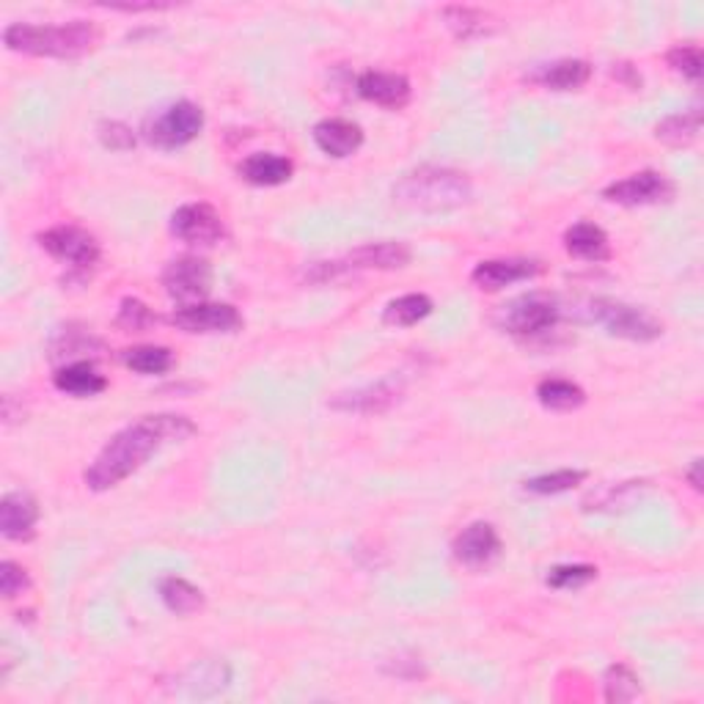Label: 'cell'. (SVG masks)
<instances>
[{"mask_svg": "<svg viewBox=\"0 0 704 704\" xmlns=\"http://www.w3.org/2000/svg\"><path fill=\"white\" fill-rule=\"evenodd\" d=\"M430 314H432L430 297L413 292V295H402V297H397V301H391L383 311V322L394 327H410Z\"/></svg>", "mask_w": 704, "mask_h": 704, "instance_id": "f1b7e54d", "label": "cell"}, {"mask_svg": "<svg viewBox=\"0 0 704 704\" xmlns=\"http://www.w3.org/2000/svg\"><path fill=\"white\" fill-rule=\"evenodd\" d=\"M39 245L58 262L88 270L99 262V243L80 226H52L39 234Z\"/></svg>", "mask_w": 704, "mask_h": 704, "instance_id": "9c48e42d", "label": "cell"}, {"mask_svg": "<svg viewBox=\"0 0 704 704\" xmlns=\"http://www.w3.org/2000/svg\"><path fill=\"white\" fill-rule=\"evenodd\" d=\"M204 130V110L190 99L168 105L160 114L149 116L144 125V135L151 146L163 151H174L196 140Z\"/></svg>", "mask_w": 704, "mask_h": 704, "instance_id": "8992f818", "label": "cell"}, {"mask_svg": "<svg viewBox=\"0 0 704 704\" xmlns=\"http://www.w3.org/2000/svg\"><path fill=\"white\" fill-rule=\"evenodd\" d=\"M314 144L325 151L327 157H352L363 144V130L350 119H322L320 125H314Z\"/></svg>", "mask_w": 704, "mask_h": 704, "instance_id": "e0dca14e", "label": "cell"}, {"mask_svg": "<svg viewBox=\"0 0 704 704\" xmlns=\"http://www.w3.org/2000/svg\"><path fill=\"white\" fill-rule=\"evenodd\" d=\"M237 174L256 187H275L292 179L295 163L284 155H275V151H256V155H248L239 163Z\"/></svg>", "mask_w": 704, "mask_h": 704, "instance_id": "ac0fdd59", "label": "cell"}, {"mask_svg": "<svg viewBox=\"0 0 704 704\" xmlns=\"http://www.w3.org/2000/svg\"><path fill=\"white\" fill-rule=\"evenodd\" d=\"M565 248L567 254L575 260L584 262H606L612 256V243H608V234L603 232L597 223L580 221L573 223L565 232Z\"/></svg>", "mask_w": 704, "mask_h": 704, "instance_id": "44dd1931", "label": "cell"}, {"mask_svg": "<svg viewBox=\"0 0 704 704\" xmlns=\"http://www.w3.org/2000/svg\"><path fill=\"white\" fill-rule=\"evenodd\" d=\"M28 586H31V578H28L26 567H20L17 561H3V565H0V595H3L6 600H14V597L22 595Z\"/></svg>", "mask_w": 704, "mask_h": 704, "instance_id": "8d00e7d4", "label": "cell"}, {"mask_svg": "<svg viewBox=\"0 0 704 704\" xmlns=\"http://www.w3.org/2000/svg\"><path fill=\"white\" fill-rule=\"evenodd\" d=\"M537 399L542 408L556 410V413H567V410H578L586 402V391L578 383L565 378H548L537 385Z\"/></svg>", "mask_w": 704, "mask_h": 704, "instance_id": "4316f807", "label": "cell"}, {"mask_svg": "<svg viewBox=\"0 0 704 704\" xmlns=\"http://www.w3.org/2000/svg\"><path fill=\"white\" fill-rule=\"evenodd\" d=\"M160 600L166 603V608L172 614L190 616L204 608V591L198 586H193L190 580L168 575V578L160 580Z\"/></svg>", "mask_w": 704, "mask_h": 704, "instance_id": "484cf974", "label": "cell"}, {"mask_svg": "<svg viewBox=\"0 0 704 704\" xmlns=\"http://www.w3.org/2000/svg\"><path fill=\"white\" fill-rule=\"evenodd\" d=\"M603 688H606V702L622 704V702H633L642 696V679L625 663H614L606 672V679H603Z\"/></svg>", "mask_w": 704, "mask_h": 704, "instance_id": "4dcf8cb0", "label": "cell"}, {"mask_svg": "<svg viewBox=\"0 0 704 704\" xmlns=\"http://www.w3.org/2000/svg\"><path fill=\"white\" fill-rule=\"evenodd\" d=\"M404 394V383L397 378H383L372 385H361V389L344 391L331 399L333 410L342 413H358V415H380L391 410Z\"/></svg>", "mask_w": 704, "mask_h": 704, "instance_id": "7c38bea8", "label": "cell"}, {"mask_svg": "<svg viewBox=\"0 0 704 704\" xmlns=\"http://www.w3.org/2000/svg\"><path fill=\"white\" fill-rule=\"evenodd\" d=\"M358 97H363L366 102L380 105V108H389V110H399L410 102V80L404 75L397 72H380V69H369L358 78L355 84Z\"/></svg>", "mask_w": 704, "mask_h": 704, "instance_id": "5bb4252c", "label": "cell"}, {"mask_svg": "<svg viewBox=\"0 0 704 704\" xmlns=\"http://www.w3.org/2000/svg\"><path fill=\"white\" fill-rule=\"evenodd\" d=\"M121 361L138 374H166L174 366V352L157 344H140V348L121 352Z\"/></svg>", "mask_w": 704, "mask_h": 704, "instance_id": "f546056e", "label": "cell"}, {"mask_svg": "<svg viewBox=\"0 0 704 704\" xmlns=\"http://www.w3.org/2000/svg\"><path fill=\"white\" fill-rule=\"evenodd\" d=\"M228 679H232V668H228L223 661L196 663V666H190L185 674H182V683L187 685V691H190L193 696L221 694V691L228 685Z\"/></svg>", "mask_w": 704, "mask_h": 704, "instance_id": "d4e9b609", "label": "cell"}, {"mask_svg": "<svg viewBox=\"0 0 704 704\" xmlns=\"http://www.w3.org/2000/svg\"><path fill=\"white\" fill-rule=\"evenodd\" d=\"M647 487L649 482H642V479L606 485L586 498L584 509L586 512H616V509H627L636 498H642V492L647 490Z\"/></svg>", "mask_w": 704, "mask_h": 704, "instance_id": "603a6c76", "label": "cell"}, {"mask_svg": "<svg viewBox=\"0 0 704 704\" xmlns=\"http://www.w3.org/2000/svg\"><path fill=\"white\" fill-rule=\"evenodd\" d=\"M666 61H668V67H672L674 72L683 75V78L694 80V84H700L702 80V69H704L702 47H696V45L672 47L666 56Z\"/></svg>", "mask_w": 704, "mask_h": 704, "instance_id": "d6a6232c", "label": "cell"}, {"mask_svg": "<svg viewBox=\"0 0 704 704\" xmlns=\"http://www.w3.org/2000/svg\"><path fill=\"white\" fill-rule=\"evenodd\" d=\"M688 479H691V485H694V490H702V460H694V466H691V471H688Z\"/></svg>", "mask_w": 704, "mask_h": 704, "instance_id": "74e56055", "label": "cell"}, {"mask_svg": "<svg viewBox=\"0 0 704 704\" xmlns=\"http://www.w3.org/2000/svg\"><path fill=\"white\" fill-rule=\"evenodd\" d=\"M584 316L595 325L606 327L612 336L630 339V342H655L663 336V322L658 316L649 314L647 309L612 301V297H595L586 303Z\"/></svg>", "mask_w": 704, "mask_h": 704, "instance_id": "5b68a950", "label": "cell"}, {"mask_svg": "<svg viewBox=\"0 0 704 704\" xmlns=\"http://www.w3.org/2000/svg\"><path fill=\"white\" fill-rule=\"evenodd\" d=\"M440 17H443L446 26L454 31V37L460 39L485 37V33H490L498 22L490 11L473 9V6H446V9L440 11Z\"/></svg>", "mask_w": 704, "mask_h": 704, "instance_id": "cb8c5ba5", "label": "cell"}, {"mask_svg": "<svg viewBox=\"0 0 704 704\" xmlns=\"http://www.w3.org/2000/svg\"><path fill=\"white\" fill-rule=\"evenodd\" d=\"M413 260L410 245L394 243V239H383V243H369L355 248L348 256L350 267L358 270H402Z\"/></svg>", "mask_w": 704, "mask_h": 704, "instance_id": "ffe728a7", "label": "cell"}, {"mask_svg": "<svg viewBox=\"0 0 704 704\" xmlns=\"http://www.w3.org/2000/svg\"><path fill=\"white\" fill-rule=\"evenodd\" d=\"M677 193L674 182L661 172H638L627 179L612 182L603 190V198L619 207H655V204H668Z\"/></svg>", "mask_w": 704, "mask_h": 704, "instance_id": "ba28073f", "label": "cell"}, {"mask_svg": "<svg viewBox=\"0 0 704 704\" xmlns=\"http://www.w3.org/2000/svg\"><path fill=\"white\" fill-rule=\"evenodd\" d=\"M172 325L185 333H237L243 327V316L228 303H193V306H182L172 314Z\"/></svg>", "mask_w": 704, "mask_h": 704, "instance_id": "8fae6325", "label": "cell"}, {"mask_svg": "<svg viewBox=\"0 0 704 704\" xmlns=\"http://www.w3.org/2000/svg\"><path fill=\"white\" fill-rule=\"evenodd\" d=\"M542 264L534 260H487L473 267L471 281L482 292H501L507 286L539 275Z\"/></svg>", "mask_w": 704, "mask_h": 704, "instance_id": "2e32d148", "label": "cell"}, {"mask_svg": "<svg viewBox=\"0 0 704 704\" xmlns=\"http://www.w3.org/2000/svg\"><path fill=\"white\" fill-rule=\"evenodd\" d=\"M97 133L105 149H110V151H130L135 146V133L125 125V121H114V119L102 121Z\"/></svg>", "mask_w": 704, "mask_h": 704, "instance_id": "d590c367", "label": "cell"}, {"mask_svg": "<svg viewBox=\"0 0 704 704\" xmlns=\"http://www.w3.org/2000/svg\"><path fill=\"white\" fill-rule=\"evenodd\" d=\"M193 432H196V424L176 413L144 415V419L133 421L125 430L116 432L94 457L91 466L86 468V487L94 492H105L121 485L135 471H140L157 451L166 449L168 443L190 438Z\"/></svg>", "mask_w": 704, "mask_h": 704, "instance_id": "6da1fadb", "label": "cell"}, {"mask_svg": "<svg viewBox=\"0 0 704 704\" xmlns=\"http://www.w3.org/2000/svg\"><path fill=\"white\" fill-rule=\"evenodd\" d=\"M597 578V567L591 565H559L548 573V586L554 589H580Z\"/></svg>", "mask_w": 704, "mask_h": 704, "instance_id": "836d02e7", "label": "cell"}, {"mask_svg": "<svg viewBox=\"0 0 704 704\" xmlns=\"http://www.w3.org/2000/svg\"><path fill=\"white\" fill-rule=\"evenodd\" d=\"M52 383H56V389L61 391V394L78 397V399L97 397L108 389V380H105L102 374L94 369V363H88V361H75V363H67V366H61L56 372V378H52Z\"/></svg>", "mask_w": 704, "mask_h": 704, "instance_id": "7402d4cb", "label": "cell"}, {"mask_svg": "<svg viewBox=\"0 0 704 704\" xmlns=\"http://www.w3.org/2000/svg\"><path fill=\"white\" fill-rule=\"evenodd\" d=\"M172 234L187 245L209 248L223 237V218L218 209L204 202L182 204L172 215Z\"/></svg>", "mask_w": 704, "mask_h": 704, "instance_id": "30bf717a", "label": "cell"}, {"mask_svg": "<svg viewBox=\"0 0 704 704\" xmlns=\"http://www.w3.org/2000/svg\"><path fill=\"white\" fill-rule=\"evenodd\" d=\"M213 264L193 254L168 262V267L163 270V286H166L168 297L182 306L204 303V297L213 292Z\"/></svg>", "mask_w": 704, "mask_h": 704, "instance_id": "52a82bcc", "label": "cell"}, {"mask_svg": "<svg viewBox=\"0 0 704 704\" xmlns=\"http://www.w3.org/2000/svg\"><path fill=\"white\" fill-rule=\"evenodd\" d=\"M702 130V110L691 108L683 114L666 116L658 127H655V138L663 140L666 146H688L691 140H696V135Z\"/></svg>", "mask_w": 704, "mask_h": 704, "instance_id": "83f0119b", "label": "cell"}, {"mask_svg": "<svg viewBox=\"0 0 704 704\" xmlns=\"http://www.w3.org/2000/svg\"><path fill=\"white\" fill-rule=\"evenodd\" d=\"M591 78V63L580 61V58H559L554 63H542L531 72L534 84L550 91H578L589 84Z\"/></svg>", "mask_w": 704, "mask_h": 704, "instance_id": "d6986e66", "label": "cell"}, {"mask_svg": "<svg viewBox=\"0 0 704 704\" xmlns=\"http://www.w3.org/2000/svg\"><path fill=\"white\" fill-rule=\"evenodd\" d=\"M451 550H454V559L460 565L471 567V570H482L501 554V537H498L496 526L477 520V524L466 526L457 534Z\"/></svg>", "mask_w": 704, "mask_h": 704, "instance_id": "4fadbf2b", "label": "cell"}, {"mask_svg": "<svg viewBox=\"0 0 704 704\" xmlns=\"http://www.w3.org/2000/svg\"><path fill=\"white\" fill-rule=\"evenodd\" d=\"M116 325L125 327V331L130 333H140L149 325H155V314H151V309L146 306L144 301H138V297H125V301H121L119 316H116Z\"/></svg>", "mask_w": 704, "mask_h": 704, "instance_id": "e575fe53", "label": "cell"}, {"mask_svg": "<svg viewBox=\"0 0 704 704\" xmlns=\"http://www.w3.org/2000/svg\"><path fill=\"white\" fill-rule=\"evenodd\" d=\"M97 28L86 20L63 22V26H33L14 22L3 31L9 50L39 58H80L97 47Z\"/></svg>", "mask_w": 704, "mask_h": 704, "instance_id": "3957f363", "label": "cell"}, {"mask_svg": "<svg viewBox=\"0 0 704 704\" xmlns=\"http://www.w3.org/2000/svg\"><path fill=\"white\" fill-rule=\"evenodd\" d=\"M586 479V471H578V468H561V471L554 473H542V477L528 479L524 485L526 492H534V496H559V492L573 490Z\"/></svg>", "mask_w": 704, "mask_h": 704, "instance_id": "1f68e13d", "label": "cell"}, {"mask_svg": "<svg viewBox=\"0 0 704 704\" xmlns=\"http://www.w3.org/2000/svg\"><path fill=\"white\" fill-rule=\"evenodd\" d=\"M471 193L468 174L446 166H421L404 174L391 196L399 207L413 213H449L471 202Z\"/></svg>", "mask_w": 704, "mask_h": 704, "instance_id": "7a4b0ae2", "label": "cell"}, {"mask_svg": "<svg viewBox=\"0 0 704 704\" xmlns=\"http://www.w3.org/2000/svg\"><path fill=\"white\" fill-rule=\"evenodd\" d=\"M39 524V503L37 498L28 496V492L14 490L6 492L3 501H0V531L6 539H14V542H26L33 537Z\"/></svg>", "mask_w": 704, "mask_h": 704, "instance_id": "9a60e30c", "label": "cell"}, {"mask_svg": "<svg viewBox=\"0 0 704 704\" xmlns=\"http://www.w3.org/2000/svg\"><path fill=\"white\" fill-rule=\"evenodd\" d=\"M561 322V303L548 292H528V295L512 297L498 309L496 325L515 339H542L554 333Z\"/></svg>", "mask_w": 704, "mask_h": 704, "instance_id": "277c9868", "label": "cell"}]
</instances>
